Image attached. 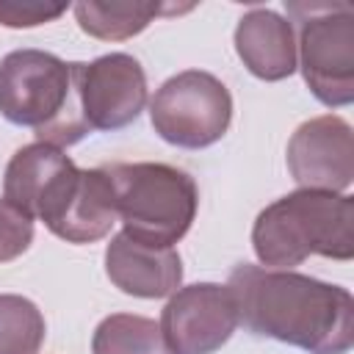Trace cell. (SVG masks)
Segmentation results:
<instances>
[{
  "mask_svg": "<svg viewBox=\"0 0 354 354\" xmlns=\"http://www.w3.org/2000/svg\"><path fill=\"white\" fill-rule=\"evenodd\" d=\"M227 288L238 324L310 354H346L354 343V299L346 288L296 271L241 263Z\"/></svg>",
  "mask_w": 354,
  "mask_h": 354,
  "instance_id": "1",
  "label": "cell"
},
{
  "mask_svg": "<svg viewBox=\"0 0 354 354\" xmlns=\"http://www.w3.org/2000/svg\"><path fill=\"white\" fill-rule=\"evenodd\" d=\"M252 246L263 266L282 271L310 254L351 260L354 202L346 194L299 188L260 210L252 227Z\"/></svg>",
  "mask_w": 354,
  "mask_h": 354,
  "instance_id": "2",
  "label": "cell"
},
{
  "mask_svg": "<svg viewBox=\"0 0 354 354\" xmlns=\"http://www.w3.org/2000/svg\"><path fill=\"white\" fill-rule=\"evenodd\" d=\"M0 113L33 127L41 144H77L88 124L80 113L75 64L44 50H14L0 61Z\"/></svg>",
  "mask_w": 354,
  "mask_h": 354,
  "instance_id": "3",
  "label": "cell"
},
{
  "mask_svg": "<svg viewBox=\"0 0 354 354\" xmlns=\"http://www.w3.org/2000/svg\"><path fill=\"white\" fill-rule=\"evenodd\" d=\"M102 169L124 224L122 232L141 243L171 246L191 230L199 191L185 171L166 163H111Z\"/></svg>",
  "mask_w": 354,
  "mask_h": 354,
  "instance_id": "4",
  "label": "cell"
},
{
  "mask_svg": "<svg viewBox=\"0 0 354 354\" xmlns=\"http://www.w3.org/2000/svg\"><path fill=\"white\" fill-rule=\"evenodd\" d=\"M299 22L301 75L329 108L354 100V8L348 3H288Z\"/></svg>",
  "mask_w": 354,
  "mask_h": 354,
  "instance_id": "5",
  "label": "cell"
},
{
  "mask_svg": "<svg viewBox=\"0 0 354 354\" xmlns=\"http://www.w3.org/2000/svg\"><path fill=\"white\" fill-rule=\"evenodd\" d=\"M149 119L163 141L185 149H202L227 133L232 122V97L210 72L185 69L155 91Z\"/></svg>",
  "mask_w": 354,
  "mask_h": 354,
  "instance_id": "6",
  "label": "cell"
},
{
  "mask_svg": "<svg viewBox=\"0 0 354 354\" xmlns=\"http://www.w3.org/2000/svg\"><path fill=\"white\" fill-rule=\"evenodd\" d=\"M80 180V169L69 155L50 144H28L14 152L6 166L3 199L25 216L39 218L47 230L66 210Z\"/></svg>",
  "mask_w": 354,
  "mask_h": 354,
  "instance_id": "7",
  "label": "cell"
},
{
  "mask_svg": "<svg viewBox=\"0 0 354 354\" xmlns=\"http://www.w3.org/2000/svg\"><path fill=\"white\" fill-rule=\"evenodd\" d=\"M158 326L171 354H213L232 337L238 310L227 285L196 282L171 293Z\"/></svg>",
  "mask_w": 354,
  "mask_h": 354,
  "instance_id": "8",
  "label": "cell"
},
{
  "mask_svg": "<svg viewBox=\"0 0 354 354\" xmlns=\"http://www.w3.org/2000/svg\"><path fill=\"white\" fill-rule=\"evenodd\" d=\"M77 102L88 130H119L147 105V75L127 53H111L91 64H75Z\"/></svg>",
  "mask_w": 354,
  "mask_h": 354,
  "instance_id": "9",
  "label": "cell"
},
{
  "mask_svg": "<svg viewBox=\"0 0 354 354\" xmlns=\"http://www.w3.org/2000/svg\"><path fill=\"white\" fill-rule=\"evenodd\" d=\"M288 169L301 188L340 194L354 177V138L340 116H315L290 136Z\"/></svg>",
  "mask_w": 354,
  "mask_h": 354,
  "instance_id": "10",
  "label": "cell"
},
{
  "mask_svg": "<svg viewBox=\"0 0 354 354\" xmlns=\"http://www.w3.org/2000/svg\"><path fill=\"white\" fill-rule=\"evenodd\" d=\"M105 274L127 296L163 299L183 282V263L171 246H152L119 232L105 249Z\"/></svg>",
  "mask_w": 354,
  "mask_h": 354,
  "instance_id": "11",
  "label": "cell"
},
{
  "mask_svg": "<svg viewBox=\"0 0 354 354\" xmlns=\"http://www.w3.org/2000/svg\"><path fill=\"white\" fill-rule=\"evenodd\" d=\"M235 53L260 80H285L296 72L293 25L271 8H252L238 19Z\"/></svg>",
  "mask_w": 354,
  "mask_h": 354,
  "instance_id": "12",
  "label": "cell"
},
{
  "mask_svg": "<svg viewBox=\"0 0 354 354\" xmlns=\"http://www.w3.org/2000/svg\"><path fill=\"white\" fill-rule=\"evenodd\" d=\"M116 218L113 188L105 169H80L77 188L50 232L69 243H94L111 232Z\"/></svg>",
  "mask_w": 354,
  "mask_h": 354,
  "instance_id": "13",
  "label": "cell"
},
{
  "mask_svg": "<svg viewBox=\"0 0 354 354\" xmlns=\"http://www.w3.org/2000/svg\"><path fill=\"white\" fill-rule=\"evenodd\" d=\"M180 11L174 6H158V3H77L75 19L83 33L102 39V41H122L136 33H141L155 17Z\"/></svg>",
  "mask_w": 354,
  "mask_h": 354,
  "instance_id": "14",
  "label": "cell"
},
{
  "mask_svg": "<svg viewBox=\"0 0 354 354\" xmlns=\"http://www.w3.org/2000/svg\"><path fill=\"white\" fill-rule=\"evenodd\" d=\"M94 354H171L152 318L113 313L100 321L91 337Z\"/></svg>",
  "mask_w": 354,
  "mask_h": 354,
  "instance_id": "15",
  "label": "cell"
},
{
  "mask_svg": "<svg viewBox=\"0 0 354 354\" xmlns=\"http://www.w3.org/2000/svg\"><path fill=\"white\" fill-rule=\"evenodd\" d=\"M41 340V310L25 296L0 293V354H36Z\"/></svg>",
  "mask_w": 354,
  "mask_h": 354,
  "instance_id": "16",
  "label": "cell"
},
{
  "mask_svg": "<svg viewBox=\"0 0 354 354\" xmlns=\"http://www.w3.org/2000/svg\"><path fill=\"white\" fill-rule=\"evenodd\" d=\"M33 241V218L11 202L0 199V263H8L28 252Z\"/></svg>",
  "mask_w": 354,
  "mask_h": 354,
  "instance_id": "17",
  "label": "cell"
},
{
  "mask_svg": "<svg viewBox=\"0 0 354 354\" xmlns=\"http://www.w3.org/2000/svg\"><path fill=\"white\" fill-rule=\"evenodd\" d=\"M66 6H47V3H6L0 0V25L6 28H36L44 22L58 19Z\"/></svg>",
  "mask_w": 354,
  "mask_h": 354,
  "instance_id": "18",
  "label": "cell"
}]
</instances>
